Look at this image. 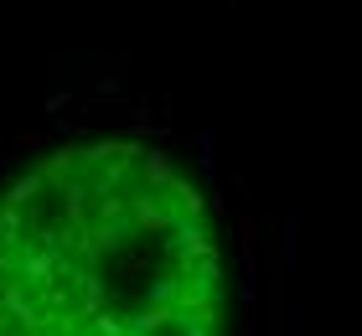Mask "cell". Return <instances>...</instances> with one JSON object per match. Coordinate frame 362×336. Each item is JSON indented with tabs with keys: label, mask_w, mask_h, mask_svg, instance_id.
Returning a JSON list of instances; mask_svg holds the SVG:
<instances>
[{
	"label": "cell",
	"mask_w": 362,
	"mask_h": 336,
	"mask_svg": "<svg viewBox=\"0 0 362 336\" xmlns=\"http://www.w3.org/2000/svg\"><path fill=\"white\" fill-rule=\"evenodd\" d=\"M0 336H223L207 197L160 145L37 150L0 197Z\"/></svg>",
	"instance_id": "1"
}]
</instances>
